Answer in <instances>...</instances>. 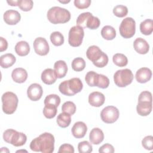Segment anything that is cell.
I'll return each mask as SVG.
<instances>
[{"instance_id": "ac0fdd59", "label": "cell", "mask_w": 153, "mask_h": 153, "mask_svg": "<svg viewBox=\"0 0 153 153\" xmlns=\"http://www.w3.org/2000/svg\"><path fill=\"white\" fill-rule=\"evenodd\" d=\"M13 81L17 83H23L27 78V71L22 68L14 69L11 73Z\"/></svg>"}, {"instance_id": "7bdbcfd3", "label": "cell", "mask_w": 153, "mask_h": 153, "mask_svg": "<svg viewBox=\"0 0 153 153\" xmlns=\"http://www.w3.org/2000/svg\"><path fill=\"white\" fill-rule=\"evenodd\" d=\"M91 4L90 0H75L74 5L78 9H84L88 8Z\"/></svg>"}, {"instance_id": "7a4b0ae2", "label": "cell", "mask_w": 153, "mask_h": 153, "mask_svg": "<svg viewBox=\"0 0 153 153\" xmlns=\"http://www.w3.org/2000/svg\"><path fill=\"white\" fill-rule=\"evenodd\" d=\"M87 57L91 60L93 65L97 68H103L108 63V57L99 47L91 45L86 51Z\"/></svg>"}, {"instance_id": "e575fe53", "label": "cell", "mask_w": 153, "mask_h": 153, "mask_svg": "<svg viewBox=\"0 0 153 153\" xmlns=\"http://www.w3.org/2000/svg\"><path fill=\"white\" fill-rule=\"evenodd\" d=\"M62 111L63 112H66L72 115L76 111V106L74 102L67 101L62 105Z\"/></svg>"}, {"instance_id": "ee69618b", "label": "cell", "mask_w": 153, "mask_h": 153, "mask_svg": "<svg viewBox=\"0 0 153 153\" xmlns=\"http://www.w3.org/2000/svg\"><path fill=\"white\" fill-rule=\"evenodd\" d=\"M58 152H70V153H74V146L68 143H64L62 145L59 149L58 151Z\"/></svg>"}, {"instance_id": "44dd1931", "label": "cell", "mask_w": 153, "mask_h": 153, "mask_svg": "<svg viewBox=\"0 0 153 153\" xmlns=\"http://www.w3.org/2000/svg\"><path fill=\"white\" fill-rule=\"evenodd\" d=\"M54 71L57 78H63L68 72V66L66 62L63 60L56 62L54 65Z\"/></svg>"}, {"instance_id": "8d00e7d4", "label": "cell", "mask_w": 153, "mask_h": 153, "mask_svg": "<svg viewBox=\"0 0 153 153\" xmlns=\"http://www.w3.org/2000/svg\"><path fill=\"white\" fill-rule=\"evenodd\" d=\"M78 149L79 153H90L92 152L93 147L88 141L84 140L78 143Z\"/></svg>"}, {"instance_id": "3957f363", "label": "cell", "mask_w": 153, "mask_h": 153, "mask_svg": "<svg viewBox=\"0 0 153 153\" xmlns=\"http://www.w3.org/2000/svg\"><path fill=\"white\" fill-rule=\"evenodd\" d=\"M83 88L82 81L79 78H72L62 82L59 85L60 92L68 96H72L80 92Z\"/></svg>"}, {"instance_id": "f35d334b", "label": "cell", "mask_w": 153, "mask_h": 153, "mask_svg": "<svg viewBox=\"0 0 153 153\" xmlns=\"http://www.w3.org/2000/svg\"><path fill=\"white\" fill-rule=\"evenodd\" d=\"M109 85V78L103 75V74H99L97 82L96 84V87L100 88H106L108 87Z\"/></svg>"}, {"instance_id": "f6af8a7d", "label": "cell", "mask_w": 153, "mask_h": 153, "mask_svg": "<svg viewBox=\"0 0 153 153\" xmlns=\"http://www.w3.org/2000/svg\"><path fill=\"white\" fill-rule=\"evenodd\" d=\"M99 152H108L113 153L114 152V146L109 143H105L100 147L99 149Z\"/></svg>"}, {"instance_id": "f1b7e54d", "label": "cell", "mask_w": 153, "mask_h": 153, "mask_svg": "<svg viewBox=\"0 0 153 153\" xmlns=\"http://www.w3.org/2000/svg\"><path fill=\"white\" fill-rule=\"evenodd\" d=\"M50 40L55 46H60L64 43V36L60 32L55 31L51 33Z\"/></svg>"}, {"instance_id": "e0dca14e", "label": "cell", "mask_w": 153, "mask_h": 153, "mask_svg": "<svg viewBox=\"0 0 153 153\" xmlns=\"http://www.w3.org/2000/svg\"><path fill=\"white\" fill-rule=\"evenodd\" d=\"M152 76V72L148 68H141L136 73V79L139 83H145L149 81Z\"/></svg>"}, {"instance_id": "9c48e42d", "label": "cell", "mask_w": 153, "mask_h": 153, "mask_svg": "<svg viewBox=\"0 0 153 153\" xmlns=\"http://www.w3.org/2000/svg\"><path fill=\"white\" fill-rule=\"evenodd\" d=\"M84 36V29L78 26L72 27L69 31L68 35V42L69 45L74 47H79L82 42Z\"/></svg>"}, {"instance_id": "d590c367", "label": "cell", "mask_w": 153, "mask_h": 153, "mask_svg": "<svg viewBox=\"0 0 153 153\" xmlns=\"http://www.w3.org/2000/svg\"><path fill=\"white\" fill-rule=\"evenodd\" d=\"M113 13L118 17H123L128 13V8L123 5H117L113 8Z\"/></svg>"}, {"instance_id": "74e56055", "label": "cell", "mask_w": 153, "mask_h": 153, "mask_svg": "<svg viewBox=\"0 0 153 153\" xmlns=\"http://www.w3.org/2000/svg\"><path fill=\"white\" fill-rule=\"evenodd\" d=\"M100 24V20L98 17L93 16V14L88 19L87 22V27L90 29H97Z\"/></svg>"}, {"instance_id": "5b68a950", "label": "cell", "mask_w": 153, "mask_h": 153, "mask_svg": "<svg viewBox=\"0 0 153 153\" xmlns=\"http://www.w3.org/2000/svg\"><path fill=\"white\" fill-rule=\"evenodd\" d=\"M3 139L5 142L14 146H23L27 140V137L25 134L11 128L7 129L4 132Z\"/></svg>"}, {"instance_id": "1f68e13d", "label": "cell", "mask_w": 153, "mask_h": 153, "mask_svg": "<svg viewBox=\"0 0 153 153\" xmlns=\"http://www.w3.org/2000/svg\"><path fill=\"white\" fill-rule=\"evenodd\" d=\"M72 68L76 72H79L84 69L85 67V62L81 57L75 58L72 62Z\"/></svg>"}, {"instance_id": "cb8c5ba5", "label": "cell", "mask_w": 153, "mask_h": 153, "mask_svg": "<svg viewBox=\"0 0 153 153\" xmlns=\"http://www.w3.org/2000/svg\"><path fill=\"white\" fill-rule=\"evenodd\" d=\"M15 51L20 56H25L29 54L30 47L29 44L25 41L18 42L15 45Z\"/></svg>"}, {"instance_id": "30bf717a", "label": "cell", "mask_w": 153, "mask_h": 153, "mask_svg": "<svg viewBox=\"0 0 153 153\" xmlns=\"http://www.w3.org/2000/svg\"><path fill=\"white\" fill-rule=\"evenodd\" d=\"M119 115V111L115 106H108L102 110L100 117L104 123L112 124L118 120Z\"/></svg>"}, {"instance_id": "484cf974", "label": "cell", "mask_w": 153, "mask_h": 153, "mask_svg": "<svg viewBox=\"0 0 153 153\" xmlns=\"http://www.w3.org/2000/svg\"><path fill=\"white\" fill-rule=\"evenodd\" d=\"M56 121L59 127L62 128H66L68 127L71 124V115L66 112L60 113L57 116Z\"/></svg>"}, {"instance_id": "7402d4cb", "label": "cell", "mask_w": 153, "mask_h": 153, "mask_svg": "<svg viewBox=\"0 0 153 153\" xmlns=\"http://www.w3.org/2000/svg\"><path fill=\"white\" fill-rule=\"evenodd\" d=\"M152 108V102H138L136 106V111L137 114L140 116H147L151 113Z\"/></svg>"}, {"instance_id": "603a6c76", "label": "cell", "mask_w": 153, "mask_h": 153, "mask_svg": "<svg viewBox=\"0 0 153 153\" xmlns=\"http://www.w3.org/2000/svg\"><path fill=\"white\" fill-rule=\"evenodd\" d=\"M16 61V57L11 53H7L0 57V65L3 68H8L13 66Z\"/></svg>"}, {"instance_id": "b9f144b4", "label": "cell", "mask_w": 153, "mask_h": 153, "mask_svg": "<svg viewBox=\"0 0 153 153\" xmlns=\"http://www.w3.org/2000/svg\"><path fill=\"white\" fill-rule=\"evenodd\" d=\"M152 94L150 91H143L141 92L138 97V102H152Z\"/></svg>"}, {"instance_id": "f546056e", "label": "cell", "mask_w": 153, "mask_h": 153, "mask_svg": "<svg viewBox=\"0 0 153 153\" xmlns=\"http://www.w3.org/2000/svg\"><path fill=\"white\" fill-rule=\"evenodd\" d=\"M99 74L94 71H89L86 74L85 80L87 84L90 87H94L96 85Z\"/></svg>"}, {"instance_id": "d4e9b609", "label": "cell", "mask_w": 153, "mask_h": 153, "mask_svg": "<svg viewBox=\"0 0 153 153\" xmlns=\"http://www.w3.org/2000/svg\"><path fill=\"white\" fill-rule=\"evenodd\" d=\"M140 30L145 35H149L153 31V21L152 19H146L140 24Z\"/></svg>"}, {"instance_id": "8992f818", "label": "cell", "mask_w": 153, "mask_h": 153, "mask_svg": "<svg viewBox=\"0 0 153 153\" xmlns=\"http://www.w3.org/2000/svg\"><path fill=\"white\" fill-rule=\"evenodd\" d=\"M1 100L2 103V111L4 113L12 114L16 111L19 100L15 93L11 91L5 92L2 94Z\"/></svg>"}, {"instance_id": "7c38bea8", "label": "cell", "mask_w": 153, "mask_h": 153, "mask_svg": "<svg viewBox=\"0 0 153 153\" xmlns=\"http://www.w3.org/2000/svg\"><path fill=\"white\" fill-rule=\"evenodd\" d=\"M43 93V90L41 85L38 83L30 84L27 90V97L32 101L39 100Z\"/></svg>"}, {"instance_id": "4316f807", "label": "cell", "mask_w": 153, "mask_h": 153, "mask_svg": "<svg viewBox=\"0 0 153 153\" xmlns=\"http://www.w3.org/2000/svg\"><path fill=\"white\" fill-rule=\"evenodd\" d=\"M101 35L105 39L112 40L116 36V31L112 26L106 25L102 29Z\"/></svg>"}, {"instance_id": "ba28073f", "label": "cell", "mask_w": 153, "mask_h": 153, "mask_svg": "<svg viewBox=\"0 0 153 153\" xmlns=\"http://www.w3.org/2000/svg\"><path fill=\"white\" fill-rule=\"evenodd\" d=\"M120 33L124 38H130L135 34L136 22L131 17H126L121 22L119 27Z\"/></svg>"}, {"instance_id": "60d3db41", "label": "cell", "mask_w": 153, "mask_h": 153, "mask_svg": "<svg viewBox=\"0 0 153 153\" xmlns=\"http://www.w3.org/2000/svg\"><path fill=\"white\" fill-rule=\"evenodd\" d=\"M143 147L146 150H152L153 149V137L152 136H145L142 140Z\"/></svg>"}, {"instance_id": "277c9868", "label": "cell", "mask_w": 153, "mask_h": 153, "mask_svg": "<svg viewBox=\"0 0 153 153\" xmlns=\"http://www.w3.org/2000/svg\"><path fill=\"white\" fill-rule=\"evenodd\" d=\"M47 17L49 22L53 24L65 23L70 20L71 13L64 8L56 6L48 10Z\"/></svg>"}, {"instance_id": "52a82bcc", "label": "cell", "mask_w": 153, "mask_h": 153, "mask_svg": "<svg viewBox=\"0 0 153 153\" xmlns=\"http://www.w3.org/2000/svg\"><path fill=\"white\" fill-rule=\"evenodd\" d=\"M133 79V74L129 69L118 70L114 75L115 84L120 87H125L130 84Z\"/></svg>"}, {"instance_id": "c3c4849f", "label": "cell", "mask_w": 153, "mask_h": 153, "mask_svg": "<svg viewBox=\"0 0 153 153\" xmlns=\"http://www.w3.org/2000/svg\"><path fill=\"white\" fill-rule=\"evenodd\" d=\"M59 2H61V3H68V2H70V1H59Z\"/></svg>"}, {"instance_id": "d6a6232c", "label": "cell", "mask_w": 153, "mask_h": 153, "mask_svg": "<svg viewBox=\"0 0 153 153\" xmlns=\"http://www.w3.org/2000/svg\"><path fill=\"white\" fill-rule=\"evenodd\" d=\"M44 103V105H53L56 107H58L60 103V98L58 95L55 94H49L45 98Z\"/></svg>"}, {"instance_id": "bcb514c9", "label": "cell", "mask_w": 153, "mask_h": 153, "mask_svg": "<svg viewBox=\"0 0 153 153\" xmlns=\"http://www.w3.org/2000/svg\"><path fill=\"white\" fill-rule=\"evenodd\" d=\"M0 51L2 52L7 50L8 47V42L3 37H0Z\"/></svg>"}, {"instance_id": "7dc6e473", "label": "cell", "mask_w": 153, "mask_h": 153, "mask_svg": "<svg viewBox=\"0 0 153 153\" xmlns=\"http://www.w3.org/2000/svg\"><path fill=\"white\" fill-rule=\"evenodd\" d=\"M7 3L11 6H18V1H7Z\"/></svg>"}, {"instance_id": "2e32d148", "label": "cell", "mask_w": 153, "mask_h": 153, "mask_svg": "<svg viewBox=\"0 0 153 153\" xmlns=\"http://www.w3.org/2000/svg\"><path fill=\"white\" fill-rule=\"evenodd\" d=\"M133 47L135 51L140 54H146L149 50L148 43L142 38H137L134 41Z\"/></svg>"}, {"instance_id": "8fae6325", "label": "cell", "mask_w": 153, "mask_h": 153, "mask_svg": "<svg viewBox=\"0 0 153 153\" xmlns=\"http://www.w3.org/2000/svg\"><path fill=\"white\" fill-rule=\"evenodd\" d=\"M33 45L35 52L39 56H45L49 52V45L44 38H36L34 40Z\"/></svg>"}, {"instance_id": "6da1fadb", "label": "cell", "mask_w": 153, "mask_h": 153, "mask_svg": "<svg viewBox=\"0 0 153 153\" xmlns=\"http://www.w3.org/2000/svg\"><path fill=\"white\" fill-rule=\"evenodd\" d=\"M54 137L50 133H44L33 139L30 143V148L35 152L51 153L54 149Z\"/></svg>"}, {"instance_id": "836d02e7", "label": "cell", "mask_w": 153, "mask_h": 153, "mask_svg": "<svg viewBox=\"0 0 153 153\" xmlns=\"http://www.w3.org/2000/svg\"><path fill=\"white\" fill-rule=\"evenodd\" d=\"M92 15V14L90 12H85L81 13L78 16L76 19V25L77 26L82 27V29H85L87 27V22L88 19Z\"/></svg>"}, {"instance_id": "ab89813d", "label": "cell", "mask_w": 153, "mask_h": 153, "mask_svg": "<svg viewBox=\"0 0 153 153\" xmlns=\"http://www.w3.org/2000/svg\"><path fill=\"white\" fill-rule=\"evenodd\" d=\"M33 5V2L32 0H18V7L24 11H30Z\"/></svg>"}, {"instance_id": "d6986e66", "label": "cell", "mask_w": 153, "mask_h": 153, "mask_svg": "<svg viewBox=\"0 0 153 153\" xmlns=\"http://www.w3.org/2000/svg\"><path fill=\"white\" fill-rule=\"evenodd\" d=\"M89 139L92 144H100L104 139V134L102 130L97 127L93 128L90 133Z\"/></svg>"}, {"instance_id": "4fadbf2b", "label": "cell", "mask_w": 153, "mask_h": 153, "mask_svg": "<svg viewBox=\"0 0 153 153\" xmlns=\"http://www.w3.org/2000/svg\"><path fill=\"white\" fill-rule=\"evenodd\" d=\"M20 14L16 10H7L4 14V20L9 25H16L20 22Z\"/></svg>"}, {"instance_id": "9a60e30c", "label": "cell", "mask_w": 153, "mask_h": 153, "mask_svg": "<svg viewBox=\"0 0 153 153\" xmlns=\"http://www.w3.org/2000/svg\"><path fill=\"white\" fill-rule=\"evenodd\" d=\"M87 131V127L86 124L82 121H78L75 123L71 129L72 135L77 139L84 137Z\"/></svg>"}, {"instance_id": "4dcf8cb0", "label": "cell", "mask_w": 153, "mask_h": 153, "mask_svg": "<svg viewBox=\"0 0 153 153\" xmlns=\"http://www.w3.org/2000/svg\"><path fill=\"white\" fill-rule=\"evenodd\" d=\"M57 108L53 105H45L43 109V114L48 119H51L54 118L57 112Z\"/></svg>"}, {"instance_id": "5bb4252c", "label": "cell", "mask_w": 153, "mask_h": 153, "mask_svg": "<svg viewBox=\"0 0 153 153\" xmlns=\"http://www.w3.org/2000/svg\"><path fill=\"white\" fill-rule=\"evenodd\" d=\"M105 100L104 94L99 91L92 92L88 96V102L92 106L100 107L103 105Z\"/></svg>"}, {"instance_id": "83f0119b", "label": "cell", "mask_w": 153, "mask_h": 153, "mask_svg": "<svg viewBox=\"0 0 153 153\" xmlns=\"http://www.w3.org/2000/svg\"><path fill=\"white\" fill-rule=\"evenodd\" d=\"M112 60L114 63L119 67H124L128 63L127 57L121 53H117L114 54L112 57Z\"/></svg>"}, {"instance_id": "ffe728a7", "label": "cell", "mask_w": 153, "mask_h": 153, "mask_svg": "<svg viewBox=\"0 0 153 153\" xmlns=\"http://www.w3.org/2000/svg\"><path fill=\"white\" fill-rule=\"evenodd\" d=\"M41 76L42 82L48 85H51L54 83L57 78L54 71L51 68H47L44 70Z\"/></svg>"}]
</instances>
